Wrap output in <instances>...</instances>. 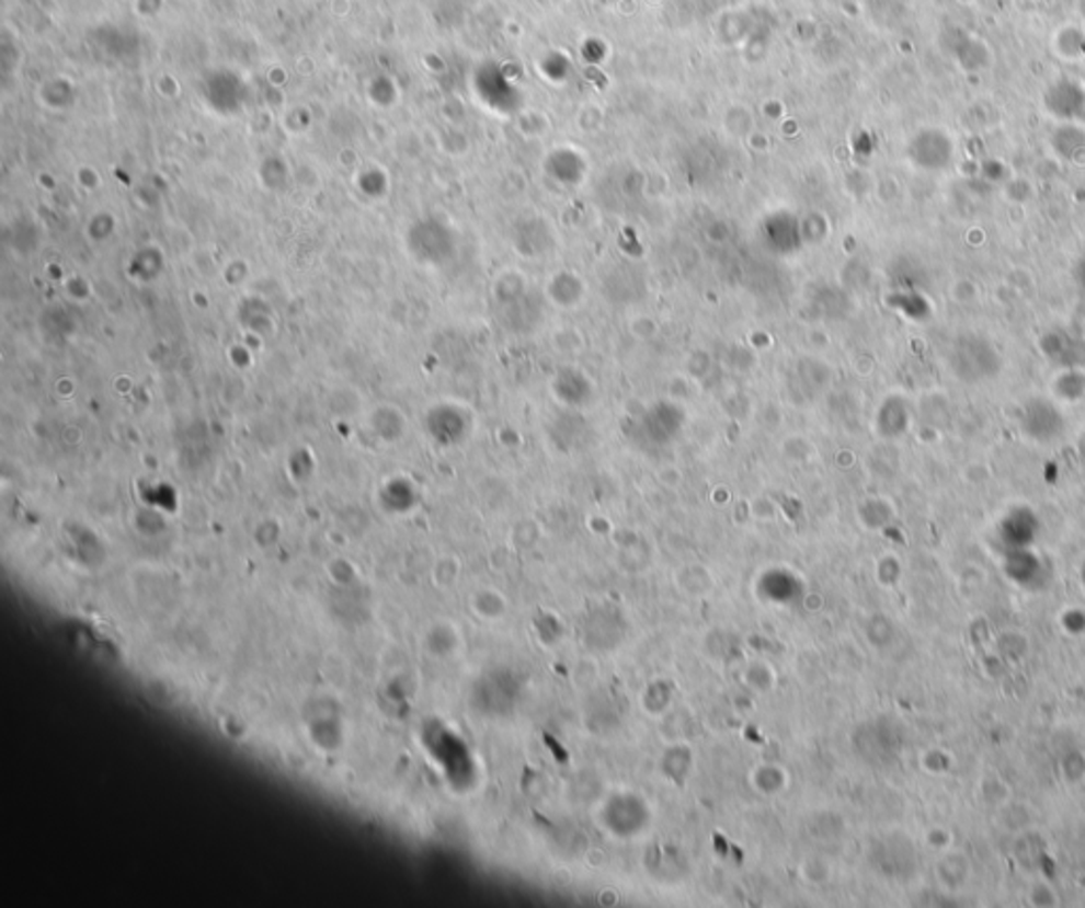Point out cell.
<instances>
[{
    "label": "cell",
    "mask_w": 1085,
    "mask_h": 908,
    "mask_svg": "<svg viewBox=\"0 0 1085 908\" xmlns=\"http://www.w3.org/2000/svg\"><path fill=\"white\" fill-rule=\"evenodd\" d=\"M948 363H950L952 373L960 381L980 383V381H986L1001 371L1003 358H1001L998 349L990 344L986 337L962 335L952 345V349L948 354Z\"/></svg>",
    "instance_id": "obj_1"
},
{
    "label": "cell",
    "mask_w": 1085,
    "mask_h": 908,
    "mask_svg": "<svg viewBox=\"0 0 1085 908\" xmlns=\"http://www.w3.org/2000/svg\"><path fill=\"white\" fill-rule=\"evenodd\" d=\"M1041 349L1060 369H1080L1085 363L1084 344L1064 331H1050L1041 340Z\"/></svg>",
    "instance_id": "obj_2"
},
{
    "label": "cell",
    "mask_w": 1085,
    "mask_h": 908,
    "mask_svg": "<svg viewBox=\"0 0 1085 908\" xmlns=\"http://www.w3.org/2000/svg\"><path fill=\"white\" fill-rule=\"evenodd\" d=\"M1055 392L1066 399H1080L1085 392V376L1080 369H1064V373L1055 379Z\"/></svg>",
    "instance_id": "obj_3"
},
{
    "label": "cell",
    "mask_w": 1085,
    "mask_h": 908,
    "mask_svg": "<svg viewBox=\"0 0 1085 908\" xmlns=\"http://www.w3.org/2000/svg\"><path fill=\"white\" fill-rule=\"evenodd\" d=\"M1077 283H1080L1082 290L1085 292V256L1080 261V265H1077Z\"/></svg>",
    "instance_id": "obj_4"
}]
</instances>
